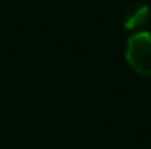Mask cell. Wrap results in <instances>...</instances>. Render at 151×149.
<instances>
[{
	"label": "cell",
	"instance_id": "1",
	"mask_svg": "<svg viewBox=\"0 0 151 149\" xmlns=\"http://www.w3.org/2000/svg\"><path fill=\"white\" fill-rule=\"evenodd\" d=\"M128 65L142 77H151V34L137 32L128 37L125 47Z\"/></svg>",
	"mask_w": 151,
	"mask_h": 149
},
{
	"label": "cell",
	"instance_id": "2",
	"mask_svg": "<svg viewBox=\"0 0 151 149\" xmlns=\"http://www.w3.org/2000/svg\"><path fill=\"white\" fill-rule=\"evenodd\" d=\"M148 21H150V9H148L146 5H137V7H134V9L125 16V28L142 32L141 28H142Z\"/></svg>",
	"mask_w": 151,
	"mask_h": 149
}]
</instances>
